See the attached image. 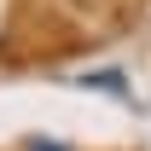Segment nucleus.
Instances as JSON below:
<instances>
[{
	"label": "nucleus",
	"instance_id": "obj_1",
	"mask_svg": "<svg viewBox=\"0 0 151 151\" xmlns=\"http://www.w3.org/2000/svg\"><path fill=\"white\" fill-rule=\"evenodd\" d=\"M81 87H105V93H122V76H116V70H87V76H81Z\"/></svg>",
	"mask_w": 151,
	"mask_h": 151
},
{
	"label": "nucleus",
	"instance_id": "obj_2",
	"mask_svg": "<svg viewBox=\"0 0 151 151\" xmlns=\"http://www.w3.org/2000/svg\"><path fill=\"white\" fill-rule=\"evenodd\" d=\"M18 151H76V145H70V139H52V134H29Z\"/></svg>",
	"mask_w": 151,
	"mask_h": 151
}]
</instances>
